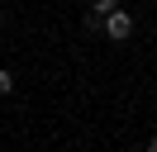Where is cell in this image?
Masks as SVG:
<instances>
[{
  "label": "cell",
  "instance_id": "cell-1",
  "mask_svg": "<svg viewBox=\"0 0 157 152\" xmlns=\"http://www.w3.org/2000/svg\"><path fill=\"white\" fill-rule=\"evenodd\" d=\"M100 28H105L109 43H128V33H133V14L114 5V10H105V14H100Z\"/></svg>",
  "mask_w": 157,
  "mask_h": 152
},
{
  "label": "cell",
  "instance_id": "cell-2",
  "mask_svg": "<svg viewBox=\"0 0 157 152\" xmlns=\"http://www.w3.org/2000/svg\"><path fill=\"white\" fill-rule=\"evenodd\" d=\"M10 90H14V76L5 71V66H0V95H10Z\"/></svg>",
  "mask_w": 157,
  "mask_h": 152
},
{
  "label": "cell",
  "instance_id": "cell-3",
  "mask_svg": "<svg viewBox=\"0 0 157 152\" xmlns=\"http://www.w3.org/2000/svg\"><path fill=\"white\" fill-rule=\"evenodd\" d=\"M119 0H95V14H105V10H114Z\"/></svg>",
  "mask_w": 157,
  "mask_h": 152
},
{
  "label": "cell",
  "instance_id": "cell-4",
  "mask_svg": "<svg viewBox=\"0 0 157 152\" xmlns=\"http://www.w3.org/2000/svg\"><path fill=\"white\" fill-rule=\"evenodd\" d=\"M147 147H152V152H157V138H147Z\"/></svg>",
  "mask_w": 157,
  "mask_h": 152
}]
</instances>
